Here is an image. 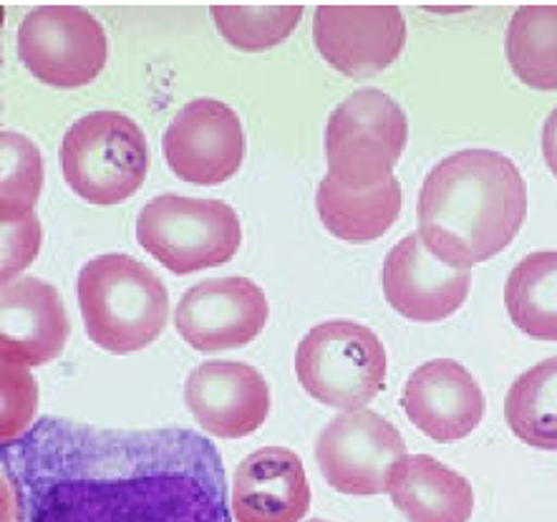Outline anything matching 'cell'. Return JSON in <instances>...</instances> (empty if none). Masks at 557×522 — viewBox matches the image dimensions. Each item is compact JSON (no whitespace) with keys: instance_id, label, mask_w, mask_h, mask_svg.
Returning <instances> with one entry per match:
<instances>
[{"instance_id":"1","label":"cell","mask_w":557,"mask_h":522,"mask_svg":"<svg viewBox=\"0 0 557 522\" xmlns=\"http://www.w3.org/2000/svg\"><path fill=\"white\" fill-rule=\"evenodd\" d=\"M5 522H233L225 467L189 430L46 417L3 445Z\"/></svg>"},{"instance_id":"2","label":"cell","mask_w":557,"mask_h":522,"mask_svg":"<svg viewBox=\"0 0 557 522\" xmlns=\"http://www.w3.org/2000/svg\"><path fill=\"white\" fill-rule=\"evenodd\" d=\"M528 215V185L495 149H461L429 170L419 195V235L461 271L507 250Z\"/></svg>"},{"instance_id":"3","label":"cell","mask_w":557,"mask_h":522,"mask_svg":"<svg viewBox=\"0 0 557 522\" xmlns=\"http://www.w3.org/2000/svg\"><path fill=\"white\" fill-rule=\"evenodd\" d=\"M86 336L124 356L152 346L170 321V293L145 263L126 252L97 256L76 281Z\"/></svg>"},{"instance_id":"4","label":"cell","mask_w":557,"mask_h":522,"mask_svg":"<svg viewBox=\"0 0 557 522\" xmlns=\"http://www.w3.org/2000/svg\"><path fill=\"white\" fill-rule=\"evenodd\" d=\"M66 185L91 204H122L145 185L149 147L145 132L122 112H91L76 119L61 139Z\"/></svg>"},{"instance_id":"5","label":"cell","mask_w":557,"mask_h":522,"mask_svg":"<svg viewBox=\"0 0 557 522\" xmlns=\"http://www.w3.org/2000/svg\"><path fill=\"white\" fill-rule=\"evenodd\" d=\"M137 240L174 275L225 265L240 250V217L227 202L159 195L141 208Z\"/></svg>"},{"instance_id":"6","label":"cell","mask_w":557,"mask_h":522,"mask_svg":"<svg viewBox=\"0 0 557 522\" xmlns=\"http://www.w3.org/2000/svg\"><path fill=\"white\" fill-rule=\"evenodd\" d=\"M296 376L323 407L366 409L386 386V348L361 323L325 321L300 338Z\"/></svg>"},{"instance_id":"7","label":"cell","mask_w":557,"mask_h":522,"mask_svg":"<svg viewBox=\"0 0 557 522\" xmlns=\"http://www.w3.org/2000/svg\"><path fill=\"white\" fill-rule=\"evenodd\" d=\"M406 139L409 122L396 99L379 89L356 91L325 126V177L348 189L376 187L394 177Z\"/></svg>"},{"instance_id":"8","label":"cell","mask_w":557,"mask_h":522,"mask_svg":"<svg viewBox=\"0 0 557 522\" xmlns=\"http://www.w3.org/2000/svg\"><path fill=\"white\" fill-rule=\"evenodd\" d=\"M401 432L371 409L341 411L315 442V462L323 480L344 495H386L406 460Z\"/></svg>"},{"instance_id":"9","label":"cell","mask_w":557,"mask_h":522,"mask_svg":"<svg viewBox=\"0 0 557 522\" xmlns=\"http://www.w3.org/2000/svg\"><path fill=\"white\" fill-rule=\"evenodd\" d=\"M107 34L82 5H41L18 26V59L34 78L55 89L91 84L107 66Z\"/></svg>"},{"instance_id":"10","label":"cell","mask_w":557,"mask_h":522,"mask_svg":"<svg viewBox=\"0 0 557 522\" xmlns=\"http://www.w3.org/2000/svg\"><path fill=\"white\" fill-rule=\"evenodd\" d=\"M313 41L329 66L369 78L401 57L406 21L392 3H323L315 8Z\"/></svg>"},{"instance_id":"11","label":"cell","mask_w":557,"mask_h":522,"mask_svg":"<svg viewBox=\"0 0 557 522\" xmlns=\"http://www.w3.org/2000/svg\"><path fill=\"white\" fill-rule=\"evenodd\" d=\"M162 152L180 179L200 187L222 185L245 160L240 116L218 99L189 101L164 129Z\"/></svg>"},{"instance_id":"12","label":"cell","mask_w":557,"mask_h":522,"mask_svg":"<svg viewBox=\"0 0 557 522\" xmlns=\"http://www.w3.org/2000/svg\"><path fill=\"white\" fill-rule=\"evenodd\" d=\"M270 315L265 293L248 278H214L189 288L174 308V328L200 353L243 348L260 336Z\"/></svg>"},{"instance_id":"13","label":"cell","mask_w":557,"mask_h":522,"mask_svg":"<svg viewBox=\"0 0 557 522\" xmlns=\"http://www.w3.org/2000/svg\"><path fill=\"white\" fill-rule=\"evenodd\" d=\"M386 303L406 321L440 323L457 313L472 288V271L442 263L419 233H409L384 260Z\"/></svg>"},{"instance_id":"14","label":"cell","mask_w":557,"mask_h":522,"mask_svg":"<svg viewBox=\"0 0 557 522\" xmlns=\"http://www.w3.org/2000/svg\"><path fill=\"white\" fill-rule=\"evenodd\" d=\"M185 405L195 422L218 439H243L270 414V386L240 361H205L185 382Z\"/></svg>"},{"instance_id":"15","label":"cell","mask_w":557,"mask_h":522,"mask_svg":"<svg viewBox=\"0 0 557 522\" xmlns=\"http://www.w3.org/2000/svg\"><path fill=\"white\" fill-rule=\"evenodd\" d=\"M71 326L61 293L41 278H21L0 290V363L46 366L59 359Z\"/></svg>"},{"instance_id":"16","label":"cell","mask_w":557,"mask_h":522,"mask_svg":"<svg viewBox=\"0 0 557 522\" xmlns=\"http://www.w3.org/2000/svg\"><path fill=\"white\" fill-rule=\"evenodd\" d=\"M401 407L419 432L449 445L469 437L480 426L484 394L461 363L436 359L426 361L409 376Z\"/></svg>"},{"instance_id":"17","label":"cell","mask_w":557,"mask_h":522,"mask_svg":"<svg viewBox=\"0 0 557 522\" xmlns=\"http://www.w3.org/2000/svg\"><path fill=\"white\" fill-rule=\"evenodd\" d=\"M230 508L235 522H300L310 510L306 467L285 447H262L235 470Z\"/></svg>"},{"instance_id":"18","label":"cell","mask_w":557,"mask_h":522,"mask_svg":"<svg viewBox=\"0 0 557 522\" xmlns=\"http://www.w3.org/2000/svg\"><path fill=\"white\" fill-rule=\"evenodd\" d=\"M388 495L406 522H469L474 512L469 480L432 455L406 457Z\"/></svg>"},{"instance_id":"19","label":"cell","mask_w":557,"mask_h":522,"mask_svg":"<svg viewBox=\"0 0 557 522\" xmlns=\"http://www.w3.org/2000/svg\"><path fill=\"white\" fill-rule=\"evenodd\" d=\"M315 208L331 235L351 245H366L394 227L401 212V185L396 177H388L371 189H348L323 177Z\"/></svg>"},{"instance_id":"20","label":"cell","mask_w":557,"mask_h":522,"mask_svg":"<svg viewBox=\"0 0 557 522\" xmlns=\"http://www.w3.org/2000/svg\"><path fill=\"white\" fill-rule=\"evenodd\" d=\"M505 306L524 336L557 341V250L530 252L512 268Z\"/></svg>"},{"instance_id":"21","label":"cell","mask_w":557,"mask_h":522,"mask_svg":"<svg viewBox=\"0 0 557 522\" xmlns=\"http://www.w3.org/2000/svg\"><path fill=\"white\" fill-rule=\"evenodd\" d=\"M509 69L524 86L557 91V5H522L505 36Z\"/></svg>"},{"instance_id":"22","label":"cell","mask_w":557,"mask_h":522,"mask_svg":"<svg viewBox=\"0 0 557 522\" xmlns=\"http://www.w3.org/2000/svg\"><path fill=\"white\" fill-rule=\"evenodd\" d=\"M505 419L528 447L557 452V356L517 376L505 399Z\"/></svg>"},{"instance_id":"23","label":"cell","mask_w":557,"mask_h":522,"mask_svg":"<svg viewBox=\"0 0 557 522\" xmlns=\"http://www.w3.org/2000/svg\"><path fill=\"white\" fill-rule=\"evenodd\" d=\"M210 15L220 36L240 51H268L283 44L304 18L296 3H218Z\"/></svg>"},{"instance_id":"24","label":"cell","mask_w":557,"mask_h":522,"mask_svg":"<svg viewBox=\"0 0 557 522\" xmlns=\"http://www.w3.org/2000/svg\"><path fill=\"white\" fill-rule=\"evenodd\" d=\"M41 189V149L18 132L0 134V223L36 215Z\"/></svg>"},{"instance_id":"25","label":"cell","mask_w":557,"mask_h":522,"mask_svg":"<svg viewBox=\"0 0 557 522\" xmlns=\"http://www.w3.org/2000/svg\"><path fill=\"white\" fill-rule=\"evenodd\" d=\"M0 439L11 445L34 426L38 409V386L26 366L0 363Z\"/></svg>"},{"instance_id":"26","label":"cell","mask_w":557,"mask_h":522,"mask_svg":"<svg viewBox=\"0 0 557 522\" xmlns=\"http://www.w3.org/2000/svg\"><path fill=\"white\" fill-rule=\"evenodd\" d=\"M0 237H3V256H0V283L18 281V275L34 263L41 250L44 231L36 215L21 220H3L0 223Z\"/></svg>"},{"instance_id":"27","label":"cell","mask_w":557,"mask_h":522,"mask_svg":"<svg viewBox=\"0 0 557 522\" xmlns=\"http://www.w3.org/2000/svg\"><path fill=\"white\" fill-rule=\"evenodd\" d=\"M543 157L547 167L557 177V109H553L550 116H547L545 129H543Z\"/></svg>"},{"instance_id":"28","label":"cell","mask_w":557,"mask_h":522,"mask_svg":"<svg viewBox=\"0 0 557 522\" xmlns=\"http://www.w3.org/2000/svg\"><path fill=\"white\" fill-rule=\"evenodd\" d=\"M310 522H329V520H321V518H315V520H310Z\"/></svg>"}]
</instances>
